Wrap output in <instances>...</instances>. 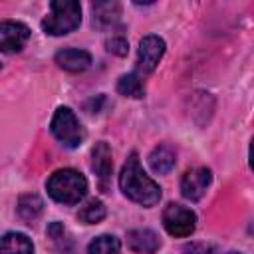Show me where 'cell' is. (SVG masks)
Instances as JSON below:
<instances>
[{
  "label": "cell",
  "mask_w": 254,
  "mask_h": 254,
  "mask_svg": "<svg viewBox=\"0 0 254 254\" xmlns=\"http://www.w3.org/2000/svg\"><path fill=\"white\" fill-rule=\"evenodd\" d=\"M119 187L127 198H131L133 202H139L143 206H153L161 200V187L151 177L145 175L135 151L127 157V161L121 169Z\"/></svg>",
  "instance_id": "obj_1"
},
{
  "label": "cell",
  "mask_w": 254,
  "mask_h": 254,
  "mask_svg": "<svg viewBox=\"0 0 254 254\" xmlns=\"http://www.w3.org/2000/svg\"><path fill=\"white\" fill-rule=\"evenodd\" d=\"M56 64L65 69V71H71V73H77V71H83L89 67L91 64V56L89 52L85 50H77V48H65V50H60L56 54Z\"/></svg>",
  "instance_id": "obj_11"
},
{
  "label": "cell",
  "mask_w": 254,
  "mask_h": 254,
  "mask_svg": "<svg viewBox=\"0 0 254 254\" xmlns=\"http://www.w3.org/2000/svg\"><path fill=\"white\" fill-rule=\"evenodd\" d=\"M228 254H238V252H228Z\"/></svg>",
  "instance_id": "obj_22"
},
{
  "label": "cell",
  "mask_w": 254,
  "mask_h": 254,
  "mask_svg": "<svg viewBox=\"0 0 254 254\" xmlns=\"http://www.w3.org/2000/svg\"><path fill=\"white\" fill-rule=\"evenodd\" d=\"M165 54V42L163 38L159 36H145L141 42H139V52H137V64H139V69L145 71V73H151L161 58Z\"/></svg>",
  "instance_id": "obj_6"
},
{
  "label": "cell",
  "mask_w": 254,
  "mask_h": 254,
  "mask_svg": "<svg viewBox=\"0 0 254 254\" xmlns=\"http://www.w3.org/2000/svg\"><path fill=\"white\" fill-rule=\"evenodd\" d=\"M163 226L171 236H190L196 226V216L190 208L173 202L163 210Z\"/></svg>",
  "instance_id": "obj_5"
},
{
  "label": "cell",
  "mask_w": 254,
  "mask_h": 254,
  "mask_svg": "<svg viewBox=\"0 0 254 254\" xmlns=\"http://www.w3.org/2000/svg\"><path fill=\"white\" fill-rule=\"evenodd\" d=\"M105 46H107V52H111V54H115V56H125V54L129 52V42H127V38L121 36V34L111 36V38L105 42Z\"/></svg>",
  "instance_id": "obj_19"
},
{
  "label": "cell",
  "mask_w": 254,
  "mask_h": 254,
  "mask_svg": "<svg viewBox=\"0 0 254 254\" xmlns=\"http://www.w3.org/2000/svg\"><path fill=\"white\" fill-rule=\"evenodd\" d=\"M2 254H34V244L26 234L8 232L2 238Z\"/></svg>",
  "instance_id": "obj_14"
},
{
  "label": "cell",
  "mask_w": 254,
  "mask_h": 254,
  "mask_svg": "<svg viewBox=\"0 0 254 254\" xmlns=\"http://www.w3.org/2000/svg\"><path fill=\"white\" fill-rule=\"evenodd\" d=\"M189 254H220V252L210 244H192L189 248Z\"/></svg>",
  "instance_id": "obj_20"
},
{
  "label": "cell",
  "mask_w": 254,
  "mask_h": 254,
  "mask_svg": "<svg viewBox=\"0 0 254 254\" xmlns=\"http://www.w3.org/2000/svg\"><path fill=\"white\" fill-rule=\"evenodd\" d=\"M91 12H93V24L99 30L117 26L121 18V6L117 2H95L91 6Z\"/></svg>",
  "instance_id": "obj_12"
},
{
  "label": "cell",
  "mask_w": 254,
  "mask_h": 254,
  "mask_svg": "<svg viewBox=\"0 0 254 254\" xmlns=\"http://www.w3.org/2000/svg\"><path fill=\"white\" fill-rule=\"evenodd\" d=\"M250 167H252V171H254V139H252V143H250Z\"/></svg>",
  "instance_id": "obj_21"
},
{
  "label": "cell",
  "mask_w": 254,
  "mask_h": 254,
  "mask_svg": "<svg viewBox=\"0 0 254 254\" xmlns=\"http://www.w3.org/2000/svg\"><path fill=\"white\" fill-rule=\"evenodd\" d=\"M54 137L65 145V147H77L81 145L85 133H83V127L79 125L77 117L73 115V111L69 107H58L54 117H52V125H50Z\"/></svg>",
  "instance_id": "obj_4"
},
{
  "label": "cell",
  "mask_w": 254,
  "mask_h": 254,
  "mask_svg": "<svg viewBox=\"0 0 254 254\" xmlns=\"http://www.w3.org/2000/svg\"><path fill=\"white\" fill-rule=\"evenodd\" d=\"M87 254H119V240L111 234H101L89 242Z\"/></svg>",
  "instance_id": "obj_17"
},
{
  "label": "cell",
  "mask_w": 254,
  "mask_h": 254,
  "mask_svg": "<svg viewBox=\"0 0 254 254\" xmlns=\"http://www.w3.org/2000/svg\"><path fill=\"white\" fill-rule=\"evenodd\" d=\"M44 208V202L38 194H24L20 196L18 200V214L26 220V222H32Z\"/></svg>",
  "instance_id": "obj_16"
},
{
  "label": "cell",
  "mask_w": 254,
  "mask_h": 254,
  "mask_svg": "<svg viewBox=\"0 0 254 254\" xmlns=\"http://www.w3.org/2000/svg\"><path fill=\"white\" fill-rule=\"evenodd\" d=\"M127 244L137 254H155L161 248V240L157 232L149 228H135L127 232Z\"/></svg>",
  "instance_id": "obj_9"
},
{
  "label": "cell",
  "mask_w": 254,
  "mask_h": 254,
  "mask_svg": "<svg viewBox=\"0 0 254 254\" xmlns=\"http://www.w3.org/2000/svg\"><path fill=\"white\" fill-rule=\"evenodd\" d=\"M175 161H177V155H175V149L171 145H159L149 155V165L159 175L169 173L175 167Z\"/></svg>",
  "instance_id": "obj_13"
},
{
  "label": "cell",
  "mask_w": 254,
  "mask_h": 254,
  "mask_svg": "<svg viewBox=\"0 0 254 254\" xmlns=\"http://www.w3.org/2000/svg\"><path fill=\"white\" fill-rule=\"evenodd\" d=\"M77 218L81 222H85V224H97V222H101L105 218V206H103V202L101 200H95V198L89 200L85 206L79 208Z\"/></svg>",
  "instance_id": "obj_18"
},
{
  "label": "cell",
  "mask_w": 254,
  "mask_h": 254,
  "mask_svg": "<svg viewBox=\"0 0 254 254\" xmlns=\"http://www.w3.org/2000/svg\"><path fill=\"white\" fill-rule=\"evenodd\" d=\"M210 181H212L210 169H206V167L190 169L181 179V192L189 200H198L204 194V190L210 185Z\"/></svg>",
  "instance_id": "obj_8"
},
{
  "label": "cell",
  "mask_w": 254,
  "mask_h": 254,
  "mask_svg": "<svg viewBox=\"0 0 254 254\" xmlns=\"http://www.w3.org/2000/svg\"><path fill=\"white\" fill-rule=\"evenodd\" d=\"M81 24V6L75 0H54L50 14L42 20V30L50 36H64Z\"/></svg>",
  "instance_id": "obj_3"
},
{
  "label": "cell",
  "mask_w": 254,
  "mask_h": 254,
  "mask_svg": "<svg viewBox=\"0 0 254 254\" xmlns=\"http://www.w3.org/2000/svg\"><path fill=\"white\" fill-rule=\"evenodd\" d=\"M46 189L54 200L64 204H77L87 192V181L73 169H60L48 179Z\"/></svg>",
  "instance_id": "obj_2"
},
{
  "label": "cell",
  "mask_w": 254,
  "mask_h": 254,
  "mask_svg": "<svg viewBox=\"0 0 254 254\" xmlns=\"http://www.w3.org/2000/svg\"><path fill=\"white\" fill-rule=\"evenodd\" d=\"M30 38V28L22 22L4 20L0 24V50L4 54L20 52Z\"/></svg>",
  "instance_id": "obj_7"
},
{
  "label": "cell",
  "mask_w": 254,
  "mask_h": 254,
  "mask_svg": "<svg viewBox=\"0 0 254 254\" xmlns=\"http://www.w3.org/2000/svg\"><path fill=\"white\" fill-rule=\"evenodd\" d=\"M91 171L97 175L101 187L107 185L111 171H113V161H111V149L105 141H99L93 151H91Z\"/></svg>",
  "instance_id": "obj_10"
},
{
  "label": "cell",
  "mask_w": 254,
  "mask_h": 254,
  "mask_svg": "<svg viewBox=\"0 0 254 254\" xmlns=\"http://www.w3.org/2000/svg\"><path fill=\"white\" fill-rule=\"evenodd\" d=\"M117 91L125 97H143L145 95V85L137 73H125L117 81Z\"/></svg>",
  "instance_id": "obj_15"
}]
</instances>
